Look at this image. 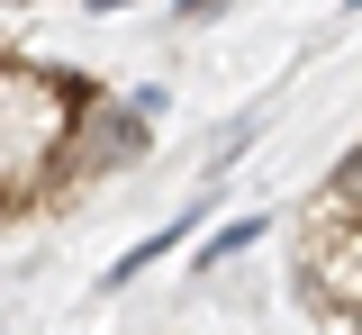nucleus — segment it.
<instances>
[{
    "label": "nucleus",
    "mask_w": 362,
    "mask_h": 335,
    "mask_svg": "<svg viewBox=\"0 0 362 335\" xmlns=\"http://www.w3.org/2000/svg\"><path fill=\"white\" fill-rule=\"evenodd\" d=\"M317 227H326V236H354V227H362V145L326 172V191H317Z\"/></svg>",
    "instance_id": "f257e3e1"
},
{
    "label": "nucleus",
    "mask_w": 362,
    "mask_h": 335,
    "mask_svg": "<svg viewBox=\"0 0 362 335\" xmlns=\"http://www.w3.org/2000/svg\"><path fill=\"white\" fill-rule=\"evenodd\" d=\"M190 227H199V208H190V218H173V227H154V236H145V245H127V254L109 263V290H127L136 272H145V263H163V254H173V245L190 236Z\"/></svg>",
    "instance_id": "f03ea898"
},
{
    "label": "nucleus",
    "mask_w": 362,
    "mask_h": 335,
    "mask_svg": "<svg viewBox=\"0 0 362 335\" xmlns=\"http://www.w3.org/2000/svg\"><path fill=\"white\" fill-rule=\"evenodd\" d=\"M254 236H263V218H235V227H218V236L199 245V272H209V263H226V254H245Z\"/></svg>",
    "instance_id": "7ed1b4c3"
},
{
    "label": "nucleus",
    "mask_w": 362,
    "mask_h": 335,
    "mask_svg": "<svg viewBox=\"0 0 362 335\" xmlns=\"http://www.w3.org/2000/svg\"><path fill=\"white\" fill-rule=\"evenodd\" d=\"M209 9H218V0H181V18H209Z\"/></svg>",
    "instance_id": "20e7f679"
},
{
    "label": "nucleus",
    "mask_w": 362,
    "mask_h": 335,
    "mask_svg": "<svg viewBox=\"0 0 362 335\" xmlns=\"http://www.w3.org/2000/svg\"><path fill=\"white\" fill-rule=\"evenodd\" d=\"M90 9H127V0H90Z\"/></svg>",
    "instance_id": "39448f33"
},
{
    "label": "nucleus",
    "mask_w": 362,
    "mask_h": 335,
    "mask_svg": "<svg viewBox=\"0 0 362 335\" xmlns=\"http://www.w3.org/2000/svg\"><path fill=\"white\" fill-rule=\"evenodd\" d=\"M9 9H37V0H9Z\"/></svg>",
    "instance_id": "423d86ee"
}]
</instances>
